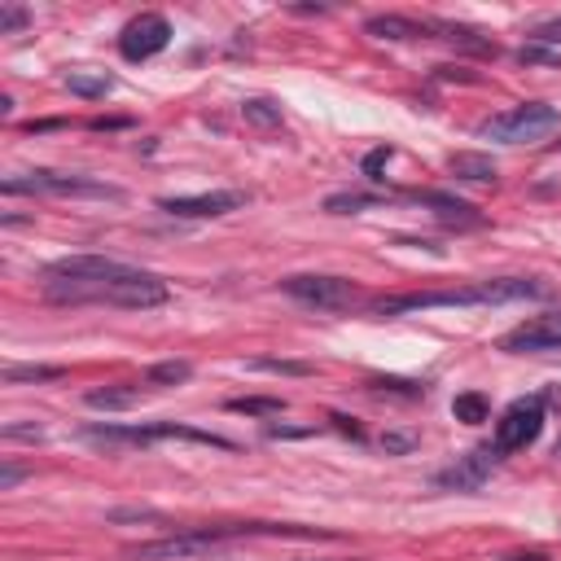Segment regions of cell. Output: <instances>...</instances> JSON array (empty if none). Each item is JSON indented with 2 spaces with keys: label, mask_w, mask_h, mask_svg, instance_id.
<instances>
[{
  "label": "cell",
  "mask_w": 561,
  "mask_h": 561,
  "mask_svg": "<svg viewBox=\"0 0 561 561\" xmlns=\"http://www.w3.org/2000/svg\"><path fill=\"white\" fill-rule=\"evenodd\" d=\"M496 456H500L496 447H478V452L452 461L447 469H439V474H434V487H443V491H478V487L491 478Z\"/></svg>",
  "instance_id": "cell-11"
},
{
  "label": "cell",
  "mask_w": 561,
  "mask_h": 561,
  "mask_svg": "<svg viewBox=\"0 0 561 561\" xmlns=\"http://www.w3.org/2000/svg\"><path fill=\"white\" fill-rule=\"evenodd\" d=\"M228 413H246V417H280L286 399L276 395H246V399H228Z\"/></svg>",
  "instance_id": "cell-20"
},
{
  "label": "cell",
  "mask_w": 561,
  "mask_h": 561,
  "mask_svg": "<svg viewBox=\"0 0 561 561\" xmlns=\"http://www.w3.org/2000/svg\"><path fill=\"white\" fill-rule=\"evenodd\" d=\"M246 206L241 189H211V193H189V198H158V211L176 215V219H215Z\"/></svg>",
  "instance_id": "cell-10"
},
{
  "label": "cell",
  "mask_w": 561,
  "mask_h": 561,
  "mask_svg": "<svg viewBox=\"0 0 561 561\" xmlns=\"http://www.w3.org/2000/svg\"><path fill=\"white\" fill-rule=\"evenodd\" d=\"M0 434H5L10 443H14V439H27V443H40V439H45V430H40V426H19V421H10Z\"/></svg>",
  "instance_id": "cell-31"
},
{
  "label": "cell",
  "mask_w": 561,
  "mask_h": 561,
  "mask_svg": "<svg viewBox=\"0 0 561 561\" xmlns=\"http://www.w3.org/2000/svg\"><path fill=\"white\" fill-rule=\"evenodd\" d=\"M509 561H544L539 552H530V557H509Z\"/></svg>",
  "instance_id": "cell-35"
},
{
  "label": "cell",
  "mask_w": 561,
  "mask_h": 561,
  "mask_svg": "<svg viewBox=\"0 0 561 561\" xmlns=\"http://www.w3.org/2000/svg\"><path fill=\"white\" fill-rule=\"evenodd\" d=\"M561 128V115L544 102H526V106H513L504 115H491L478 132L487 141H504V145H530V141H544L548 132Z\"/></svg>",
  "instance_id": "cell-5"
},
{
  "label": "cell",
  "mask_w": 561,
  "mask_h": 561,
  "mask_svg": "<svg viewBox=\"0 0 561 561\" xmlns=\"http://www.w3.org/2000/svg\"><path fill=\"white\" fill-rule=\"evenodd\" d=\"M443 36V40H452V45H461V49H474V53H491L496 58V40H487L482 32H474V27H461V23H430V36Z\"/></svg>",
  "instance_id": "cell-16"
},
{
  "label": "cell",
  "mask_w": 561,
  "mask_h": 561,
  "mask_svg": "<svg viewBox=\"0 0 561 561\" xmlns=\"http://www.w3.org/2000/svg\"><path fill=\"white\" fill-rule=\"evenodd\" d=\"M27 23H32V14L23 5H10V0L0 5V36H19Z\"/></svg>",
  "instance_id": "cell-26"
},
{
  "label": "cell",
  "mask_w": 561,
  "mask_h": 561,
  "mask_svg": "<svg viewBox=\"0 0 561 561\" xmlns=\"http://www.w3.org/2000/svg\"><path fill=\"white\" fill-rule=\"evenodd\" d=\"M413 202L430 206V211H434L443 224H465V228L482 224V215H478L469 202H461V198H452V193H439V189H417V193H413Z\"/></svg>",
  "instance_id": "cell-12"
},
{
  "label": "cell",
  "mask_w": 561,
  "mask_h": 561,
  "mask_svg": "<svg viewBox=\"0 0 561 561\" xmlns=\"http://www.w3.org/2000/svg\"><path fill=\"white\" fill-rule=\"evenodd\" d=\"M295 303L317 308V312H351L360 303V290L351 286L347 276H321V272H303V276H286L280 280Z\"/></svg>",
  "instance_id": "cell-6"
},
{
  "label": "cell",
  "mask_w": 561,
  "mask_h": 561,
  "mask_svg": "<svg viewBox=\"0 0 561 561\" xmlns=\"http://www.w3.org/2000/svg\"><path fill=\"white\" fill-rule=\"evenodd\" d=\"M189 378H193V365L189 360H163V365H150V373H145L150 386H180Z\"/></svg>",
  "instance_id": "cell-21"
},
{
  "label": "cell",
  "mask_w": 561,
  "mask_h": 561,
  "mask_svg": "<svg viewBox=\"0 0 561 561\" xmlns=\"http://www.w3.org/2000/svg\"><path fill=\"white\" fill-rule=\"evenodd\" d=\"M330 421H334V426H338V430H343V434H351V439H365V430H360V426H356V421H351V417H343V413H334V417H330Z\"/></svg>",
  "instance_id": "cell-33"
},
{
  "label": "cell",
  "mask_w": 561,
  "mask_h": 561,
  "mask_svg": "<svg viewBox=\"0 0 561 561\" xmlns=\"http://www.w3.org/2000/svg\"><path fill=\"white\" fill-rule=\"evenodd\" d=\"M5 198H23V193H49V198H88V202H123L128 193L110 180L97 176H75V171H27V176H10L0 184Z\"/></svg>",
  "instance_id": "cell-4"
},
{
  "label": "cell",
  "mask_w": 561,
  "mask_h": 561,
  "mask_svg": "<svg viewBox=\"0 0 561 561\" xmlns=\"http://www.w3.org/2000/svg\"><path fill=\"white\" fill-rule=\"evenodd\" d=\"M250 369H259V373H280V378H308V373H312V365H303V360H250Z\"/></svg>",
  "instance_id": "cell-25"
},
{
  "label": "cell",
  "mask_w": 561,
  "mask_h": 561,
  "mask_svg": "<svg viewBox=\"0 0 561 561\" xmlns=\"http://www.w3.org/2000/svg\"><path fill=\"white\" fill-rule=\"evenodd\" d=\"M522 299H552V286L535 276H500V280H474L461 290H430V295H391L369 303L373 317H408V312H430V308H500V303H522Z\"/></svg>",
  "instance_id": "cell-1"
},
{
  "label": "cell",
  "mask_w": 561,
  "mask_h": 561,
  "mask_svg": "<svg viewBox=\"0 0 561 561\" xmlns=\"http://www.w3.org/2000/svg\"><path fill=\"white\" fill-rule=\"evenodd\" d=\"M447 167H452V176H456V180H469V184H491V180H496V163H491L487 154H469V150H461V154H452V158H447Z\"/></svg>",
  "instance_id": "cell-15"
},
{
  "label": "cell",
  "mask_w": 561,
  "mask_h": 561,
  "mask_svg": "<svg viewBox=\"0 0 561 561\" xmlns=\"http://www.w3.org/2000/svg\"><path fill=\"white\" fill-rule=\"evenodd\" d=\"M80 439L88 447H102V452H132V447H154L163 439H184V443H202V447H219V452H232L237 443L232 439H219L211 430H193V426H176V421H154V426H84Z\"/></svg>",
  "instance_id": "cell-3"
},
{
  "label": "cell",
  "mask_w": 561,
  "mask_h": 561,
  "mask_svg": "<svg viewBox=\"0 0 561 561\" xmlns=\"http://www.w3.org/2000/svg\"><path fill=\"white\" fill-rule=\"evenodd\" d=\"M45 299H53V303H110V308L145 312V308H163L171 299V290H167L163 276L128 263L123 272L102 276V280H45Z\"/></svg>",
  "instance_id": "cell-2"
},
{
  "label": "cell",
  "mask_w": 561,
  "mask_h": 561,
  "mask_svg": "<svg viewBox=\"0 0 561 561\" xmlns=\"http://www.w3.org/2000/svg\"><path fill=\"white\" fill-rule=\"evenodd\" d=\"M88 408H106V413H123L136 404V386H106V391H88L84 395Z\"/></svg>",
  "instance_id": "cell-19"
},
{
  "label": "cell",
  "mask_w": 561,
  "mask_h": 561,
  "mask_svg": "<svg viewBox=\"0 0 561 561\" xmlns=\"http://www.w3.org/2000/svg\"><path fill=\"white\" fill-rule=\"evenodd\" d=\"M167 45H171V23H167L163 14H136V19L123 27V36H119V53H123L128 62H150V58H158Z\"/></svg>",
  "instance_id": "cell-8"
},
{
  "label": "cell",
  "mask_w": 561,
  "mask_h": 561,
  "mask_svg": "<svg viewBox=\"0 0 561 561\" xmlns=\"http://www.w3.org/2000/svg\"><path fill=\"white\" fill-rule=\"evenodd\" d=\"M544 430V399L539 395H526V399H513L504 408V417L496 421V452H522L539 439Z\"/></svg>",
  "instance_id": "cell-7"
},
{
  "label": "cell",
  "mask_w": 561,
  "mask_h": 561,
  "mask_svg": "<svg viewBox=\"0 0 561 561\" xmlns=\"http://www.w3.org/2000/svg\"><path fill=\"white\" fill-rule=\"evenodd\" d=\"M62 369L58 365H5V382L19 386V382H58Z\"/></svg>",
  "instance_id": "cell-23"
},
{
  "label": "cell",
  "mask_w": 561,
  "mask_h": 561,
  "mask_svg": "<svg viewBox=\"0 0 561 561\" xmlns=\"http://www.w3.org/2000/svg\"><path fill=\"white\" fill-rule=\"evenodd\" d=\"M62 84H67L75 97H84V102H102V97L115 93V75H106V71H67Z\"/></svg>",
  "instance_id": "cell-14"
},
{
  "label": "cell",
  "mask_w": 561,
  "mask_h": 561,
  "mask_svg": "<svg viewBox=\"0 0 561 561\" xmlns=\"http://www.w3.org/2000/svg\"><path fill=\"white\" fill-rule=\"evenodd\" d=\"M530 45H561V19H548V23H539L535 32H530Z\"/></svg>",
  "instance_id": "cell-29"
},
{
  "label": "cell",
  "mask_w": 561,
  "mask_h": 561,
  "mask_svg": "<svg viewBox=\"0 0 561 561\" xmlns=\"http://www.w3.org/2000/svg\"><path fill=\"white\" fill-rule=\"evenodd\" d=\"M365 32L378 36V40H421V36H430V23H413V19H399V14H378V19L365 23Z\"/></svg>",
  "instance_id": "cell-13"
},
{
  "label": "cell",
  "mask_w": 561,
  "mask_h": 561,
  "mask_svg": "<svg viewBox=\"0 0 561 561\" xmlns=\"http://www.w3.org/2000/svg\"><path fill=\"white\" fill-rule=\"evenodd\" d=\"M241 119L254 128H280V106L267 97H250V102H241Z\"/></svg>",
  "instance_id": "cell-22"
},
{
  "label": "cell",
  "mask_w": 561,
  "mask_h": 561,
  "mask_svg": "<svg viewBox=\"0 0 561 561\" xmlns=\"http://www.w3.org/2000/svg\"><path fill=\"white\" fill-rule=\"evenodd\" d=\"M517 58L526 67H561V49H544V45H526V49H517Z\"/></svg>",
  "instance_id": "cell-28"
},
{
  "label": "cell",
  "mask_w": 561,
  "mask_h": 561,
  "mask_svg": "<svg viewBox=\"0 0 561 561\" xmlns=\"http://www.w3.org/2000/svg\"><path fill=\"white\" fill-rule=\"evenodd\" d=\"M452 417H456V421H465V426H482V421L491 417V404H487V395L465 391V395H456V399H452Z\"/></svg>",
  "instance_id": "cell-18"
},
{
  "label": "cell",
  "mask_w": 561,
  "mask_h": 561,
  "mask_svg": "<svg viewBox=\"0 0 561 561\" xmlns=\"http://www.w3.org/2000/svg\"><path fill=\"white\" fill-rule=\"evenodd\" d=\"M23 478H27V469H23V465H14V461L0 465V491H14Z\"/></svg>",
  "instance_id": "cell-32"
},
{
  "label": "cell",
  "mask_w": 561,
  "mask_h": 561,
  "mask_svg": "<svg viewBox=\"0 0 561 561\" xmlns=\"http://www.w3.org/2000/svg\"><path fill=\"white\" fill-rule=\"evenodd\" d=\"M391 154H395V150H391V145H378V150H373V154H365V176H369V180H382V176H378V171H382V167H386V163H391Z\"/></svg>",
  "instance_id": "cell-30"
},
{
  "label": "cell",
  "mask_w": 561,
  "mask_h": 561,
  "mask_svg": "<svg viewBox=\"0 0 561 561\" xmlns=\"http://www.w3.org/2000/svg\"><path fill=\"white\" fill-rule=\"evenodd\" d=\"M369 386H373L378 395H404V399H421V395H426L421 382H404V378H373Z\"/></svg>",
  "instance_id": "cell-24"
},
{
  "label": "cell",
  "mask_w": 561,
  "mask_h": 561,
  "mask_svg": "<svg viewBox=\"0 0 561 561\" xmlns=\"http://www.w3.org/2000/svg\"><path fill=\"white\" fill-rule=\"evenodd\" d=\"M378 202H382V193L347 189V193H334V198H325V211H330V215H356V211H369V206H378Z\"/></svg>",
  "instance_id": "cell-17"
},
{
  "label": "cell",
  "mask_w": 561,
  "mask_h": 561,
  "mask_svg": "<svg viewBox=\"0 0 561 561\" xmlns=\"http://www.w3.org/2000/svg\"><path fill=\"white\" fill-rule=\"evenodd\" d=\"M417 443H421V439H417L413 430H386V434H382V447H386V456H408Z\"/></svg>",
  "instance_id": "cell-27"
},
{
  "label": "cell",
  "mask_w": 561,
  "mask_h": 561,
  "mask_svg": "<svg viewBox=\"0 0 561 561\" xmlns=\"http://www.w3.org/2000/svg\"><path fill=\"white\" fill-rule=\"evenodd\" d=\"M106 128H128V119H93V132H106Z\"/></svg>",
  "instance_id": "cell-34"
},
{
  "label": "cell",
  "mask_w": 561,
  "mask_h": 561,
  "mask_svg": "<svg viewBox=\"0 0 561 561\" xmlns=\"http://www.w3.org/2000/svg\"><path fill=\"white\" fill-rule=\"evenodd\" d=\"M500 351H509V356L561 351V312H544V317H530L526 325L509 330V334L500 338Z\"/></svg>",
  "instance_id": "cell-9"
}]
</instances>
